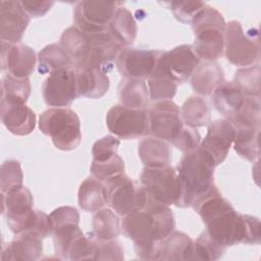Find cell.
Returning <instances> with one entry per match:
<instances>
[{
	"label": "cell",
	"mask_w": 261,
	"mask_h": 261,
	"mask_svg": "<svg viewBox=\"0 0 261 261\" xmlns=\"http://www.w3.org/2000/svg\"><path fill=\"white\" fill-rule=\"evenodd\" d=\"M259 135L260 127L248 126L236 128V136L232 143L234 151L248 161L253 162L259 160Z\"/></svg>",
	"instance_id": "33"
},
{
	"label": "cell",
	"mask_w": 261,
	"mask_h": 261,
	"mask_svg": "<svg viewBox=\"0 0 261 261\" xmlns=\"http://www.w3.org/2000/svg\"><path fill=\"white\" fill-rule=\"evenodd\" d=\"M35 51L24 44H10L1 41V69L17 79H28L35 70Z\"/></svg>",
	"instance_id": "17"
},
{
	"label": "cell",
	"mask_w": 261,
	"mask_h": 261,
	"mask_svg": "<svg viewBox=\"0 0 261 261\" xmlns=\"http://www.w3.org/2000/svg\"><path fill=\"white\" fill-rule=\"evenodd\" d=\"M260 74L261 68L259 64L245 66L236 71L232 83L244 95L260 97Z\"/></svg>",
	"instance_id": "36"
},
{
	"label": "cell",
	"mask_w": 261,
	"mask_h": 261,
	"mask_svg": "<svg viewBox=\"0 0 261 261\" xmlns=\"http://www.w3.org/2000/svg\"><path fill=\"white\" fill-rule=\"evenodd\" d=\"M119 1L83 0L76 2L73 10L75 27L87 33L105 32L115 11L122 6Z\"/></svg>",
	"instance_id": "12"
},
{
	"label": "cell",
	"mask_w": 261,
	"mask_h": 261,
	"mask_svg": "<svg viewBox=\"0 0 261 261\" xmlns=\"http://www.w3.org/2000/svg\"><path fill=\"white\" fill-rule=\"evenodd\" d=\"M192 206L206 224L207 233L219 245L226 248L241 243H260L259 218L238 213L216 186L200 196Z\"/></svg>",
	"instance_id": "1"
},
{
	"label": "cell",
	"mask_w": 261,
	"mask_h": 261,
	"mask_svg": "<svg viewBox=\"0 0 261 261\" xmlns=\"http://www.w3.org/2000/svg\"><path fill=\"white\" fill-rule=\"evenodd\" d=\"M23 174L19 161L7 160L2 163L0 170V190L6 193L22 185Z\"/></svg>",
	"instance_id": "40"
},
{
	"label": "cell",
	"mask_w": 261,
	"mask_h": 261,
	"mask_svg": "<svg viewBox=\"0 0 261 261\" xmlns=\"http://www.w3.org/2000/svg\"><path fill=\"white\" fill-rule=\"evenodd\" d=\"M140 181L148 198L158 204L178 207L181 197V184L175 167L170 165L160 168L145 167Z\"/></svg>",
	"instance_id": "8"
},
{
	"label": "cell",
	"mask_w": 261,
	"mask_h": 261,
	"mask_svg": "<svg viewBox=\"0 0 261 261\" xmlns=\"http://www.w3.org/2000/svg\"><path fill=\"white\" fill-rule=\"evenodd\" d=\"M74 69L79 96L98 99L107 93L110 81L103 68L98 66H80L74 67Z\"/></svg>",
	"instance_id": "20"
},
{
	"label": "cell",
	"mask_w": 261,
	"mask_h": 261,
	"mask_svg": "<svg viewBox=\"0 0 261 261\" xmlns=\"http://www.w3.org/2000/svg\"><path fill=\"white\" fill-rule=\"evenodd\" d=\"M124 251L117 241H98L94 260H122Z\"/></svg>",
	"instance_id": "45"
},
{
	"label": "cell",
	"mask_w": 261,
	"mask_h": 261,
	"mask_svg": "<svg viewBox=\"0 0 261 261\" xmlns=\"http://www.w3.org/2000/svg\"><path fill=\"white\" fill-rule=\"evenodd\" d=\"M159 52L160 50L124 48L115 60L116 68L124 79L145 81L152 73Z\"/></svg>",
	"instance_id": "14"
},
{
	"label": "cell",
	"mask_w": 261,
	"mask_h": 261,
	"mask_svg": "<svg viewBox=\"0 0 261 261\" xmlns=\"http://www.w3.org/2000/svg\"><path fill=\"white\" fill-rule=\"evenodd\" d=\"M106 125L111 134L122 140H135L149 135V116L146 109L123 105L112 106L106 114Z\"/></svg>",
	"instance_id": "10"
},
{
	"label": "cell",
	"mask_w": 261,
	"mask_h": 261,
	"mask_svg": "<svg viewBox=\"0 0 261 261\" xmlns=\"http://www.w3.org/2000/svg\"><path fill=\"white\" fill-rule=\"evenodd\" d=\"M211 95L215 109L227 120L241 110L247 97L232 82L226 81L222 82Z\"/></svg>",
	"instance_id": "25"
},
{
	"label": "cell",
	"mask_w": 261,
	"mask_h": 261,
	"mask_svg": "<svg viewBox=\"0 0 261 261\" xmlns=\"http://www.w3.org/2000/svg\"><path fill=\"white\" fill-rule=\"evenodd\" d=\"M0 117L3 125L15 136H28L36 127V114L25 103L1 97Z\"/></svg>",
	"instance_id": "16"
},
{
	"label": "cell",
	"mask_w": 261,
	"mask_h": 261,
	"mask_svg": "<svg viewBox=\"0 0 261 261\" xmlns=\"http://www.w3.org/2000/svg\"><path fill=\"white\" fill-rule=\"evenodd\" d=\"M180 115L185 124L195 128L206 126L211 122L210 106L204 98L199 96H192L184 102Z\"/></svg>",
	"instance_id": "34"
},
{
	"label": "cell",
	"mask_w": 261,
	"mask_h": 261,
	"mask_svg": "<svg viewBox=\"0 0 261 261\" xmlns=\"http://www.w3.org/2000/svg\"><path fill=\"white\" fill-rule=\"evenodd\" d=\"M30 79H17L9 73L1 80V97L11 98L25 103L31 95Z\"/></svg>",
	"instance_id": "39"
},
{
	"label": "cell",
	"mask_w": 261,
	"mask_h": 261,
	"mask_svg": "<svg viewBox=\"0 0 261 261\" xmlns=\"http://www.w3.org/2000/svg\"><path fill=\"white\" fill-rule=\"evenodd\" d=\"M138 154L145 167L160 168L170 164L172 152L167 142L147 137L139 143Z\"/></svg>",
	"instance_id": "26"
},
{
	"label": "cell",
	"mask_w": 261,
	"mask_h": 261,
	"mask_svg": "<svg viewBox=\"0 0 261 261\" xmlns=\"http://www.w3.org/2000/svg\"><path fill=\"white\" fill-rule=\"evenodd\" d=\"M42 252V239L30 233H19L2 247L1 260L35 261L40 258Z\"/></svg>",
	"instance_id": "22"
},
{
	"label": "cell",
	"mask_w": 261,
	"mask_h": 261,
	"mask_svg": "<svg viewBox=\"0 0 261 261\" xmlns=\"http://www.w3.org/2000/svg\"><path fill=\"white\" fill-rule=\"evenodd\" d=\"M2 214L6 218L20 216L33 209L34 199L31 191L23 185L1 193Z\"/></svg>",
	"instance_id": "30"
},
{
	"label": "cell",
	"mask_w": 261,
	"mask_h": 261,
	"mask_svg": "<svg viewBox=\"0 0 261 261\" xmlns=\"http://www.w3.org/2000/svg\"><path fill=\"white\" fill-rule=\"evenodd\" d=\"M193 259V241L185 232L173 230L156 247L154 260L187 261Z\"/></svg>",
	"instance_id": "21"
},
{
	"label": "cell",
	"mask_w": 261,
	"mask_h": 261,
	"mask_svg": "<svg viewBox=\"0 0 261 261\" xmlns=\"http://www.w3.org/2000/svg\"><path fill=\"white\" fill-rule=\"evenodd\" d=\"M30 23V16L20 1L2 0L0 2V38L2 42L17 44Z\"/></svg>",
	"instance_id": "18"
},
{
	"label": "cell",
	"mask_w": 261,
	"mask_h": 261,
	"mask_svg": "<svg viewBox=\"0 0 261 261\" xmlns=\"http://www.w3.org/2000/svg\"><path fill=\"white\" fill-rule=\"evenodd\" d=\"M106 32L122 49L132 46L137 37V22L133 14L120 6L115 11Z\"/></svg>",
	"instance_id": "27"
},
{
	"label": "cell",
	"mask_w": 261,
	"mask_h": 261,
	"mask_svg": "<svg viewBox=\"0 0 261 261\" xmlns=\"http://www.w3.org/2000/svg\"><path fill=\"white\" fill-rule=\"evenodd\" d=\"M224 55L228 62L237 66H250L259 61V31L252 28L245 32L238 20H230L224 30Z\"/></svg>",
	"instance_id": "7"
},
{
	"label": "cell",
	"mask_w": 261,
	"mask_h": 261,
	"mask_svg": "<svg viewBox=\"0 0 261 261\" xmlns=\"http://www.w3.org/2000/svg\"><path fill=\"white\" fill-rule=\"evenodd\" d=\"M192 29L195 41L192 45L195 53L205 62H214L224 52L225 20L214 7L205 5L193 18Z\"/></svg>",
	"instance_id": "5"
},
{
	"label": "cell",
	"mask_w": 261,
	"mask_h": 261,
	"mask_svg": "<svg viewBox=\"0 0 261 261\" xmlns=\"http://www.w3.org/2000/svg\"><path fill=\"white\" fill-rule=\"evenodd\" d=\"M59 44L70 56L73 67L98 66L106 72L122 50L106 31L87 33L75 25L62 33Z\"/></svg>",
	"instance_id": "3"
},
{
	"label": "cell",
	"mask_w": 261,
	"mask_h": 261,
	"mask_svg": "<svg viewBox=\"0 0 261 261\" xmlns=\"http://www.w3.org/2000/svg\"><path fill=\"white\" fill-rule=\"evenodd\" d=\"M149 135L173 145L186 125L180 108L171 100L158 101L148 110Z\"/></svg>",
	"instance_id": "11"
},
{
	"label": "cell",
	"mask_w": 261,
	"mask_h": 261,
	"mask_svg": "<svg viewBox=\"0 0 261 261\" xmlns=\"http://www.w3.org/2000/svg\"><path fill=\"white\" fill-rule=\"evenodd\" d=\"M162 54L163 51H160L156 65L148 77L149 98L157 102L171 100L176 93L178 85L167 71Z\"/></svg>",
	"instance_id": "24"
},
{
	"label": "cell",
	"mask_w": 261,
	"mask_h": 261,
	"mask_svg": "<svg viewBox=\"0 0 261 261\" xmlns=\"http://www.w3.org/2000/svg\"><path fill=\"white\" fill-rule=\"evenodd\" d=\"M6 219L10 230L14 234L30 233L42 240L52 234L49 215L43 211L32 209L20 216Z\"/></svg>",
	"instance_id": "23"
},
{
	"label": "cell",
	"mask_w": 261,
	"mask_h": 261,
	"mask_svg": "<svg viewBox=\"0 0 261 261\" xmlns=\"http://www.w3.org/2000/svg\"><path fill=\"white\" fill-rule=\"evenodd\" d=\"M79 206L88 212H97L106 204L104 185L94 176L87 177L79 188Z\"/></svg>",
	"instance_id": "31"
},
{
	"label": "cell",
	"mask_w": 261,
	"mask_h": 261,
	"mask_svg": "<svg viewBox=\"0 0 261 261\" xmlns=\"http://www.w3.org/2000/svg\"><path fill=\"white\" fill-rule=\"evenodd\" d=\"M42 95L48 106L67 107L79 96L76 73L73 66L49 74L42 86Z\"/></svg>",
	"instance_id": "13"
},
{
	"label": "cell",
	"mask_w": 261,
	"mask_h": 261,
	"mask_svg": "<svg viewBox=\"0 0 261 261\" xmlns=\"http://www.w3.org/2000/svg\"><path fill=\"white\" fill-rule=\"evenodd\" d=\"M119 145L120 141L111 135L97 140L92 147L93 161L102 162L111 159L117 155V149Z\"/></svg>",
	"instance_id": "43"
},
{
	"label": "cell",
	"mask_w": 261,
	"mask_h": 261,
	"mask_svg": "<svg viewBox=\"0 0 261 261\" xmlns=\"http://www.w3.org/2000/svg\"><path fill=\"white\" fill-rule=\"evenodd\" d=\"M191 86L195 93L201 96H209L224 82L221 66L216 62H204L199 64L191 75Z\"/></svg>",
	"instance_id": "28"
},
{
	"label": "cell",
	"mask_w": 261,
	"mask_h": 261,
	"mask_svg": "<svg viewBox=\"0 0 261 261\" xmlns=\"http://www.w3.org/2000/svg\"><path fill=\"white\" fill-rule=\"evenodd\" d=\"M20 4L29 16L41 17L51 9V7L54 5V1L24 0L20 1Z\"/></svg>",
	"instance_id": "47"
},
{
	"label": "cell",
	"mask_w": 261,
	"mask_h": 261,
	"mask_svg": "<svg viewBox=\"0 0 261 261\" xmlns=\"http://www.w3.org/2000/svg\"><path fill=\"white\" fill-rule=\"evenodd\" d=\"M162 57L167 71L177 84L186 82L201 61L192 45L189 44H182L169 51H163Z\"/></svg>",
	"instance_id": "19"
},
{
	"label": "cell",
	"mask_w": 261,
	"mask_h": 261,
	"mask_svg": "<svg viewBox=\"0 0 261 261\" xmlns=\"http://www.w3.org/2000/svg\"><path fill=\"white\" fill-rule=\"evenodd\" d=\"M49 218L52 225V232L62 226L79 224L80 222L79 211L71 206H61L56 208L49 214Z\"/></svg>",
	"instance_id": "44"
},
{
	"label": "cell",
	"mask_w": 261,
	"mask_h": 261,
	"mask_svg": "<svg viewBox=\"0 0 261 261\" xmlns=\"http://www.w3.org/2000/svg\"><path fill=\"white\" fill-rule=\"evenodd\" d=\"M236 128L256 126L260 127L261 103L260 97L247 96L241 110L228 120Z\"/></svg>",
	"instance_id": "37"
},
{
	"label": "cell",
	"mask_w": 261,
	"mask_h": 261,
	"mask_svg": "<svg viewBox=\"0 0 261 261\" xmlns=\"http://www.w3.org/2000/svg\"><path fill=\"white\" fill-rule=\"evenodd\" d=\"M93 234L98 241L115 240L121 232L117 215L111 209H100L93 216Z\"/></svg>",
	"instance_id": "35"
},
{
	"label": "cell",
	"mask_w": 261,
	"mask_h": 261,
	"mask_svg": "<svg viewBox=\"0 0 261 261\" xmlns=\"http://www.w3.org/2000/svg\"><path fill=\"white\" fill-rule=\"evenodd\" d=\"M181 184V197L178 207H191L194 202L214 187L213 161L199 148L184 155L176 165Z\"/></svg>",
	"instance_id": "4"
},
{
	"label": "cell",
	"mask_w": 261,
	"mask_h": 261,
	"mask_svg": "<svg viewBox=\"0 0 261 261\" xmlns=\"http://www.w3.org/2000/svg\"><path fill=\"white\" fill-rule=\"evenodd\" d=\"M92 175L99 179L100 181H106L107 179L123 173L124 171V162L122 158L117 154L109 160L96 162L92 160L90 167Z\"/></svg>",
	"instance_id": "41"
},
{
	"label": "cell",
	"mask_w": 261,
	"mask_h": 261,
	"mask_svg": "<svg viewBox=\"0 0 261 261\" xmlns=\"http://www.w3.org/2000/svg\"><path fill=\"white\" fill-rule=\"evenodd\" d=\"M117 90L121 105L133 109H146L148 106L149 91L145 81L123 79Z\"/></svg>",
	"instance_id": "29"
},
{
	"label": "cell",
	"mask_w": 261,
	"mask_h": 261,
	"mask_svg": "<svg viewBox=\"0 0 261 261\" xmlns=\"http://www.w3.org/2000/svg\"><path fill=\"white\" fill-rule=\"evenodd\" d=\"M234 136L236 127L227 119H216L208 124L207 134L198 148L217 166L227 157Z\"/></svg>",
	"instance_id": "15"
},
{
	"label": "cell",
	"mask_w": 261,
	"mask_h": 261,
	"mask_svg": "<svg viewBox=\"0 0 261 261\" xmlns=\"http://www.w3.org/2000/svg\"><path fill=\"white\" fill-rule=\"evenodd\" d=\"M174 227V216L169 206L149 198L143 208L126 214L121 223L123 234L134 242L135 252L142 260H154L156 247Z\"/></svg>",
	"instance_id": "2"
},
{
	"label": "cell",
	"mask_w": 261,
	"mask_h": 261,
	"mask_svg": "<svg viewBox=\"0 0 261 261\" xmlns=\"http://www.w3.org/2000/svg\"><path fill=\"white\" fill-rule=\"evenodd\" d=\"M39 129L50 137L53 145L61 151H71L82 142L80 118L66 107L45 110L39 117Z\"/></svg>",
	"instance_id": "6"
},
{
	"label": "cell",
	"mask_w": 261,
	"mask_h": 261,
	"mask_svg": "<svg viewBox=\"0 0 261 261\" xmlns=\"http://www.w3.org/2000/svg\"><path fill=\"white\" fill-rule=\"evenodd\" d=\"M201 143V136L197 128L185 125L178 138L173 143V146L178 150L188 153L196 150Z\"/></svg>",
	"instance_id": "46"
},
{
	"label": "cell",
	"mask_w": 261,
	"mask_h": 261,
	"mask_svg": "<svg viewBox=\"0 0 261 261\" xmlns=\"http://www.w3.org/2000/svg\"><path fill=\"white\" fill-rule=\"evenodd\" d=\"M104 188L106 204L121 216L143 208L148 202V195L144 188L124 173L107 179Z\"/></svg>",
	"instance_id": "9"
},
{
	"label": "cell",
	"mask_w": 261,
	"mask_h": 261,
	"mask_svg": "<svg viewBox=\"0 0 261 261\" xmlns=\"http://www.w3.org/2000/svg\"><path fill=\"white\" fill-rule=\"evenodd\" d=\"M174 17L182 23H191L196 14L206 5L203 1H171L165 2Z\"/></svg>",
	"instance_id": "42"
},
{
	"label": "cell",
	"mask_w": 261,
	"mask_h": 261,
	"mask_svg": "<svg viewBox=\"0 0 261 261\" xmlns=\"http://www.w3.org/2000/svg\"><path fill=\"white\" fill-rule=\"evenodd\" d=\"M225 249V247L216 243L205 230L193 242L192 260H217L223 256Z\"/></svg>",
	"instance_id": "38"
},
{
	"label": "cell",
	"mask_w": 261,
	"mask_h": 261,
	"mask_svg": "<svg viewBox=\"0 0 261 261\" xmlns=\"http://www.w3.org/2000/svg\"><path fill=\"white\" fill-rule=\"evenodd\" d=\"M38 71L41 74L52 73L56 70L71 67L73 62L60 44H49L38 54Z\"/></svg>",
	"instance_id": "32"
}]
</instances>
